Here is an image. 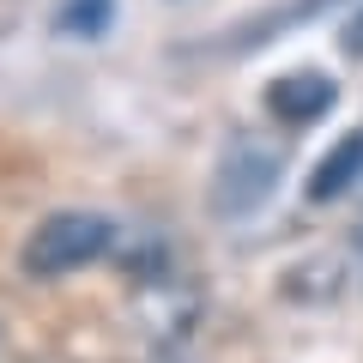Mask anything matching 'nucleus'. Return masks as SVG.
Instances as JSON below:
<instances>
[{"instance_id":"obj_1","label":"nucleus","mask_w":363,"mask_h":363,"mask_svg":"<svg viewBox=\"0 0 363 363\" xmlns=\"http://www.w3.org/2000/svg\"><path fill=\"white\" fill-rule=\"evenodd\" d=\"M279 176H285V145L267 140V133H236V140L224 145L218 169H212V212H218L224 224L255 218L272 200Z\"/></svg>"},{"instance_id":"obj_2","label":"nucleus","mask_w":363,"mask_h":363,"mask_svg":"<svg viewBox=\"0 0 363 363\" xmlns=\"http://www.w3.org/2000/svg\"><path fill=\"white\" fill-rule=\"evenodd\" d=\"M109 248H116V224L104 212H55V218H43L30 230L18 267H25V279H61V272L104 260Z\"/></svg>"},{"instance_id":"obj_3","label":"nucleus","mask_w":363,"mask_h":363,"mask_svg":"<svg viewBox=\"0 0 363 363\" xmlns=\"http://www.w3.org/2000/svg\"><path fill=\"white\" fill-rule=\"evenodd\" d=\"M333 79L327 73H285L267 85V109L279 128H309V121H321L327 109H333Z\"/></svg>"},{"instance_id":"obj_4","label":"nucleus","mask_w":363,"mask_h":363,"mask_svg":"<svg viewBox=\"0 0 363 363\" xmlns=\"http://www.w3.org/2000/svg\"><path fill=\"white\" fill-rule=\"evenodd\" d=\"M357 182H363V133H345V140L309 169V200H321V206H327V200L351 194Z\"/></svg>"},{"instance_id":"obj_5","label":"nucleus","mask_w":363,"mask_h":363,"mask_svg":"<svg viewBox=\"0 0 363 363\" xmlns=\"http://www.w3.org/2000/svg\"><path fill=\"white\" fill-rule=\"evenodd\" d=\"M327 6H339V0H285V6H272L267 18H248V25H236V30H230V49H260V43H272L279 30L321 18Z\"/></svg>"},{"instance_id":"obj_6","label":"nucleus","mask_w":363,"mask_h":363,"mask_svg":"<svg viewBox=\"0 0 363 363\" xmlns=\"http://www.w3.org/2000/svg\"><path fill=\"white\" fill-rule=\"evenodd\" d=\"M104 25H109V0H73V6H61V30H73V37H91Z\"/></svg>"},{"instance_id":"obj_7","label":"nucleus","mask_w":363,"mask_h":363,"mask_svg":"<svg viewBox=\"0 0 363 363\" xmlns=\"http://www.w3.org/2000/svg\"><path fill=\"white\" fill-rule=\"evenodd\" d=\"M339 49H345V61H363V6L351 13V25H345V37H339Z\"/></svg>"}]
</instances>
